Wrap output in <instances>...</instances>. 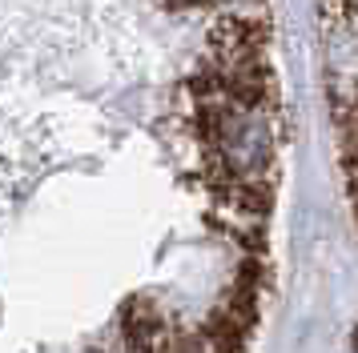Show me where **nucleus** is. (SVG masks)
Returning a JSON list of instances; mask_svg holds the SVG:
<instances>
[{"label":"nucleus","instance_id":"f257e3e1","mask_svg":"<svg viewBox=\"0 0 358 353\" xmlns=\"http://www.w3.org/2000/svg\"><path fill=\"white\" fill-rule=\"evenodd\" d=\"M318 52L334 157L358 225V0H318Z\"/></svg>","mask_w":358,"mask_h":353}]
</instances>
